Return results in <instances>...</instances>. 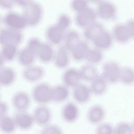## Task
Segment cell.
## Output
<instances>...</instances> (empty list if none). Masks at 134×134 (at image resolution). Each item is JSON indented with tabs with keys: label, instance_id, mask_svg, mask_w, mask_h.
<instances>
[{
	"label": "cell",
	"instance_id": "cell-10",
	"mask_svg": "<svg viewBox=\"0 0 134 134\" xmlns=\"http://www.w3.org/2000/svg\"><path fill=\"white\" fill-rule=\"evenodd\" d=\"M13 117L17 128L22 130L31 129L35 123L32 115L26 111H17Z\"/></svg>",
	"mask_w": 134,
	"mask_h": 134
},
{
	"label": "cell",
	"instance_id": "cell-35",
	"mask_svg": "<svg viewBox=\"0 0 134 134\" xmlns=\"http://www.w3.org/2000/svg\"><path fill=\"white\" fill-rule=\"evenodd\" d=\"M114 127L108 122L99 124L95 129V134H114Z\"/></svg>",
	"mask_w": 134,
	"mask_h": 134
},
{
	"label": "cell",
	"instance_id": "cell-42",
	"mask_svg": "<svg viewBox=\"0 0 134 134\" xmlns=\"http://www.w3.org/2000/svg\"><path fill=\"white\" fill-rule=\"evenodd\" d=\"M15 3L18 5L25 7L32 3V0H15Z\"/></svg>",
	"mask_w": 134,
	"mask_h": 134
},
{
	"label": "cell",
	"instance_id": "cell-39",
	"mask_svg": "<svg viewBox=\"0 0 134 134\" xmlns=\"http://www.w3.org/2000/svg\"><path fill=\"white\" fill-rule=\"evenodd\" d=\"M125 25L128 30L131 40L134 39V18L128 19L125 23Z\"/></svg>",
	"mask_w": 134,
	"mask_h": 134
},
{
	"label": "cell",
	"instance_id": "cell-25",
	"mask_svg": "<svg viewBox=\"0 0 134 134\" xmlns=\"http://www.w3.org/2000/svg\"><path fill=\"white\" fill-rule=\"evenodd\" d=\"M104 30V28L103 25L95 21L85 28L84 36L87 40L93 41Z\"/></svg>",
	"mask_w": 134,
	"mask_h": 134
},
{
	"label": "cell",
	"instance_id": "cell-32",
	"mask_svg": "<svg viewBox=\"0 0 134 134\" xmlns=\"http://www.w3.org/2000/svg\"><path fill=\"white\" fill-rule=\"evenodd\" d=\"M103 58V54L101 50L95 49H90L86 57V60L89 64H95L99 63L102 61Z\"/></svg>",
	"mask_w": 134,
	"mask_h": 134
},
{
	"label": "cell",
	"instance_id": "cell-31",
	"mask_svg": "<svg viewBox=\"0 0 134 134\" xmlns=\"http://www.w3.org/2000/svg\"><path fill=\"white\" fill-rule=\"evenodd\" d=\"M123 84L131 85L134 84V69L129 66H125L121 68L120 79Z\"/></svg>",
	"mask_w": 134,
	"mask_h": 134
},
{
	"label": "cell",
	"instance_id": "cell-22",
	"mask_svg": "<svg viewBox=\"0 0 134 134\" xmlns=\"http://www.w3.org/2000/svg\"><path fill=\"white\" fill-rule=\"evenodd\" d=\"M54 55L52 46L46 43H42L37 54L39 59L43 63H48L52 61Z\"/></svg>",
	"mask_w": 134,
	"mask_h": 134
},
{
	"label": "cell",
	"instance_id": "cell-1",
	"mask_svg": "<svg viewBox=\"0 0 134 134\" xmlns=\"http://www.w3.org/2000/svg\"><path fill=\"white\" fill-rule=\"evenodd\" d=\"M52 87L46 83H41L35 85L31 92L34 100L39 105H46L52 102Z\"/></svg>",
	"mask_w": 134,
	"mask_h": 134
},
{
	"label": "cell",
	"instance_id": "cell-41",
	"mask_svg": "<svg viewBox=\"0 0 134 134\" xmlns=\"http://www.w3.org/2000/svg\"><path fill=\"white\" fill-rule=\"evenodd\" d=\"M0 113L1 116H3L7 115V111L8 110V107L7 104L5 102H1L0 106Z\"/></svg>",
	"mask_w": 134,
	"mask_h": 134
},
{
	"label": "cell",
	"instance_id": "cell-30",
	"mask_svg": "<svg viewBox=\"0 0 134 134\" xmlns=\"http://www.w3.org/2000/svg\"><path fill=\"white\" fill-rule=\"evenodd\" d=\"M1 52V59L4 61H13L17 54V46L7 44L2 46Z\"/></svg>",
	"mask_w": 134,
	"mask_h": 134
},
{
	"label": "cell",
	"instance_id": "cell-6",
	"mask_svg": "<svg viewBox=\"0 0 134 134\" xmlns=\"http://www.w3.org/2000/svg\"><path fill=\"white\" fill-rule=\"evenodd\" d=\"M32 115L35 123L42 127L49 124L52 118L51 111L46 105H39L37 106Z\"/></svg>",
	"mask_w": 134,
	"mask_h": 134
},
{
	"label": "cell",
	"instance_id": "cell-43",
	"mask_svg": "<svg viewBox=\"0 0 134 134\" xmlns=\"http://www.w3.org/2000/svg\"><path fill=\"white\" fill-rule=\"evenodd\" d=\"M87 2H90L91 3H99V2H100L101 1H102V0H87Z\"/></svg>",
	"mask_w": 134,
	"mask_h": 134
},
{
	"label": "cell",
	"instance_id": "cell-24",
	"mask_svg": "<svg viewBox=\"0 0 134 134\" xmlns=\"http://www.w3.org/2000/svg\"><path fill=\"white\" fill-rule=\"evenodd\" d=\"M17 127L13 117L7 115L0 117V129L5 134L13 133Z\"/></svg>",
	"mask_w": 134,
	"mask_h": 134
},
{
	"label": "cell",
	"instance_id": "cell-8",
	"mask_svg": "<svg viewBox=\"0 0 134 134\" xmlns=\"http://www.w3.org/2000/svg\"><path fill=\"white\" fill-rule=\"evenodd\" d=\"M96 12L93 9L87 7L76 13L75 21L78 26L85 28L96 21Z\"/></svg>",
	"mask_w": 134,
	"mask_h": 134
},
{
	"label": "cell",
	"instance_id": "cell-37",
	"mask_svg": "<svg viewBox=\"0 0 134 134\" xmlns=\"http://www.w3.org/2000/svg\"><path fill=\"white\" fill-rule=\"evenodd\" d=\"M71 23V19L68 15L61 14L58 18L56 24L64 31L69 27Z\"/></svg>",
	"mask_w": 134,
	"mask_h": 134
},
{
	"label": "cell",
	"instance_id": "cell-14",
	"mask_svg": "<svg viewBox=\"0 0 134 134\" xmlns=\"http://www.w3.org/2000/svg\"><path fill=\"white\" fill-rule=\"evenodd\" d=\"M44 74V71L41 67L30 65L23 70L22 75L25 81L29 82H35L41 79Z\"/></svg>",
	"mask_w": 134,
	"mask_h": 134
},
{
	"label": "cell",
	"instance_id": "cell-28",
	"mask_svg": "<svg viewBox=\"0 0 134 134\" xmlns=\"http://www.w3.org/2000/svg\"><path fill=\"white\" fill-rule=\"evenodd\" d=\"M90 49L86 42L81 41L71 51L73 59L77 61L85 60V57Z\"/></svg>",
	"mask_w": 134,
	"mask_h": 134
},
{
	"label": "cell",
	"instance_id": "cell-2",
	"mask_svg": "<svg viewBox=\"0 0 134 134\" xmlns=\"http://www.w3.org/2000/svg\"><path fill=\"white\" fill-rule=\"evenodd\" d=\"M121 68L116 61H108L102 66V76L107 83L115 84L119 81Z\"/></svg>",
	"mask_w": 134,
	"mask_h": 134
},
{
	"label": "cell",
	"instance_id": "cell-12",
	"mask_svg": "<svg viewBox=\"0 0 134 134\" xmlns=\"http://www.w3.org/2000/svg\"><path fill=\"white\" fill-rule=\"evenodd\" d=\"M92 94L90 87L83 84L80 83L73 88V98L75 102L80 104L87 103L91 99Z\"/></svg>",
	"mask_w": 134,
	"mask_h": 134
},
{
	"label": "cell",
	"instance_id": "cell-38",
	"mask_svg": "<svg viewBox=\"0 0 134 134\" xmlns=\"http://www.w3.org/2000/svg\"><path fill=\"white\" fill-rule=\"evenodd\" d=\"M72 9L79 13L88 7L87 0H72L71 4Z\"/></svg>",
	"mask_w": 134,
	"mask_h": 134
},
{
	"label": "cell",
	"instance_id": "cell-7",
	"mask_svg": "<svg viewBox=\"0 0 134 134\" xmlns=\"http://www.w3.org/2000/svg\"><path fill=\"white\" fill-rule=\"evenodd\" d=\"M23 35L20 31L9 28L1 30L0 33V43L2 46L7 44L18 46L23 40Z\"/></svg>",
	"mask_w": 134,
	"mask_h": 134
},
{
	"label": "cell",
	"instance_id": "cell-11",
	"mask_svg": "<svg viewBox=\"0 0 134 134\" xmlns=\"http://www.w3.org/2000/svg\"><path fill=\"white\" fill-rule=\"evenodd\" d=\"M79 109L76 104L69 102L62 107L61 115L63 120L68 123L75 122L79 116Z\"/></svg>",
	"mask_w": 134,
	"mask_h": 134
},
{
	"label": "cell",
	"instance_id": "cell-26",
	"mask_svg": "<svg viewBox=\"0 0 134 134\" xmlns=\"http://www.w3.org/2000/svg\"><path fill=\"white\" fill-rule=\"evenodd\" d=\"M80 41V37L78 32L75 30H71L67 32L64 37V47L69 51L71 52Z\"/></svg>",
	"mask_w": 134,
	"mask_h": 134
},
{
	"label": "cell",
	"instance_id": "cell-44",
	"mask_svg": "<svg viewBox=\"0 0 134 134\" xmlns=\"http://www.w3.org/2000/svg\"><path fill=\"white\" fill-rule=\"evenodd\" d=\"M131 125H132V128H133V130H134V119H133V121H132V122Z\"/></svg>",
	"mask_w": 134,
	"mask_h": 134
},
{
	"label": "cell",
	"instance_id": "cell-13",
	"mask_svg": "<svg viewBox=\"0 0 134 134\" xmlns=\"http://www.w3.org/2000/svg\"><path fill=\"white\" fill-rule=\"evenodd\" d=\"M105 114V110L102 105L95 104L88 108L86 113V118L91 124H99L104 119Z\"/></svg>",
	"mask_w": 134,
	"mask_h": 134
},
{
	"label": "cell",
	"instance_id": "cell-36",
	"mask_svg": "<svg viewBox=\"0 0 134 134\" xmlns=\"http://www.w3.org/2000/svg\"><path fill=\"white\" fill-rule=\"evenodd\" d=\"M42 42L37 38H30L27 42V47L28 49L34 52L37 56L38 51L41 46Z\"/></svg>",
	"mask_w": 134,
	"mask_h": 134
},
{
	"label": "cell",
	"instance_id": "cell-18",
	"mask_svg": "<svg viewBox=\"0 0 134 134\" xmlns=\"http://www.w3.org/2000/svg\"><path fill=\"white\" fill-rule=\"evenodd\" d=\"M46 37L52 44H59L64 38V30L57 24L50 26L46 30Z\"/></svg>",
	"mask_w": 134,
	"mask_h": 134
},
{
	"label": "cell",
	"instance_id": "cell-27",
	"mask_svg": "<svg viewBox=\"0 0 134 134\" xmlns=\"http://www.w3.org/2000/svg\"><path fill=\"white\" fill-rule=\"evenodd\" d=\"M81 79L87 82H91L98 76L97 69L92 64H85L80 70Z\"/></svg>",
	"mask_w": 134,
	"mask_h": 134
},
{
	"label": "cell",
	"instance_id": "cell-19",
	"mask_svg": "<svg viewBox=\"0 0 134 134\" xmlns=\"http://www.w3.org/2000/svg\"><path fill=\"white\" fill-rule=\"evenodd\" d=\"M70 95L69 87L65 85H57L52 87V102L56 103H62L66 100Z\"/></svg>",
	"mask_w": 134,
	"mask_h": 134
},
{
	"label": "cell",
	"instance_id": "cell-21",
	"mask_svg": "<svg viewBox=\"0 0 134 134\" xmlns=\"http://www.w3.org/2000/svg\"><path fill=\"white\" fill-rule=\"evenodd\" d=\"M68 50L64 47H60L54 55V60L55 65L60 69L65 68L69 63Z\"/></svg>",
	"mask_w": 134,
	"mask_h": 134
},
{
	"label": "cell",
	"instance_id": "cell-20",
	"mask_svg": "<svg viewBox=\"0 0 134 134\" xmlns=\"http://www.w3.org/2000/svg\"><path fill=\"white\" fill-rule=\"evenodd\" d=\"M90 88L92 94L101 96L107 91V82L102 75H98L91 82Z\"/></svg>",
	"mask_w": 134,
	"mask_h": 134
},
{
	"label": "cell",
	"instance_id": "cell-4",
	"mask_svg": "<svg viewBox=\"0 0 134 134\" xmlns=\"http://www.w3.org/2000/svg\"><path fill=\"white\" fill-rule=\"evenodd\" d=\"M3 22L8 28L17 31H20L27 26L24 16L14 12L7 13L3 18Z\"/></svg>",
	"mask_w": 134,
	"mask_h": 134
},
{
	"label": "cell",
	"instance_id": "cell-17",
	"mask_svg": "<svg viewBox=\"0 0 134 134\" xmlns=\"http://www.w3.org/2000/svg\"><path fill=\"white\" fill-rule=\"evenodd\" d=\"M111 35L113 39L119 43L125 44L131 40L125 23L115 25L113 29Z\"/></svg>",
	"mask_w": 134,
	"mask_h": 134
},
{
	"label": "cell",
	"instance_id": "cell-29",
	"mask_svg": "<svg viewBox=\"0 0 134 134\" xmlns=\"http://www.w3.org/2000/svg\"><path fill=\"white\" fill-rule=\"evenodd\" d=\"M36 55L28 49L25 48L20 50L18 54V60L19 63L26 66H29L34 62Z\"/></svg>",
	"mask_w": 134,
	"mask_h": 134
},
{
	"label": "cell",
	"instance_id": "cell-16",
	"mask_svg": "<svg viewBox=\"0 0 134 134\" xmlns=\"http://www.w3.org/2000/svg\"><path fill=\"white\" fill-rule=\"evenodd\" d=\"M113 39L112 35L104 29L92 42L96 49L102 51L109 49L112 46Z\"/></svg>",
	"mask_w": 134,
	"mask_h": 134
},
{
	"label": "cell",
	"instance_id": "cell-40",
	"mask_svg": "<svg viewBox=\"0 0 134 134\" xmlns=\"http://www.w3.org/2000/svg\"><path fill=\"white\" fill-rule=\"evenodd\" d=\"M15 3V0H0L1 6L5 9L12 8Z\"/></svg>",
	"mask_w": 134,
	"mask_h": 134
},
{
	"label": "cell",
	"instance_id": "cell-9",
	"mask_svg": "<svg viewBox=\"0 0 134 134\" xmlns=\"http://www.w3.org/2000/svg\"><path fill=\"white\" fill-rule=\"evenodd\" d=\"M30 103V96L25 91H20L16 92L12 98V106L17 111H26L29 107Z\"/></svg>",
	"mask_w": 134,
	"mask_h": 134
},
{
	"label": "cell",
	"instance_id": "cell-23",
	"mask_svg": "<svg viewBox=\"0 0 134 134\" xmlns=\"http://www.w3.org/2000/svg\"><path fill=\"white\" fill-rule=\"evenodd\" d=\"M16 79V73L10 68H4L0 71V84L3 86H8L14 83Z\"/></svg>",
	"mask_w": 134,
	"mask_h": 134
},
{
	"label": "cell",
	"instance_id": "cell-34",
	"mask_svg": "<svg viewBox=\"0 0 134 134\" xmlns=\"http://www.w3.org/2000/svg\"><path fill=\"white\" fill-rule=\"evenodd\" d=\"M40 134H63L61 127L57 125L49 124L41 130Z\"/></svg>",
	"mask_w": 134,
	"mask_h": 134
},
{
	"label": "cell",
	"instance_id": "cell-15",
	"mask_svg": "<svg viewBox=\"0 0 134 134\" xmlns=\"http://www.w3.org/2000/svg\"><path fill=\"white\" fill-rule=\"evenodd\" d=\"M82 80L80 70L75 68H70L65 70L62 75L64 85L68 87H74L80 84Z\"/></svg>",
	"mask_w": 134,
	"mask_h": 134
},
{
	"label": "cell",
	"instance_id": "cell-5",
	"mask_svg": "<svg viewBox=\"0 0 134 134\" xmlns=\"http://www.w3.org/2000/svg\"><path fill=\"white\" fill-rule=\"evenodd\" d=\"M96 14L103 20H111L114 19L116 16L117 9L113 3L102 1L98 3Z\"/></svg>",
	"mask_w": 134,
	"mask_h": 134
},
{
	"label": "cell",
	"instance_id": "cell-3",
	"mask_svg": "<svg viewBox=\"0 0 134 134\" xmlns=\"http://www.w3.org/2000/svg\"><path fill=\"white\" fill-rule=\"evenodd\" d=\"M23 15L26 19L27 25L36 26L41 20L42 9L39 3L33 2L24 7Z\"/></svg>",
	"mask_w": 134,
	"mask_h": 134
},
{
	"label": "cell",
	"instance_id": "cell-33",
	"mask_svg": "<svg viewBox=\"0 0 134 134\" xmlns=\"http://www.w3.org/2000/svg\"><path fill=\"white\" fill-rule=\"evenodd\" d=\"M114 134H134V130L131 124L126 121H121L114 127Z\"/></svg>",
	"mask_w": 134,
	"mask_h": 134
}]
</instances>
